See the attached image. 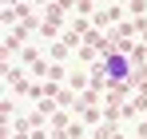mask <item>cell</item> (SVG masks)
Instances as JSON below:
<instances>
[{
	"instance_id": "1",
	"label": "cell",
	"mask_w": 147,
	"mask_h": 139,
	"mask_svg": "<svg viewBox=\"0 0 147 139\" xmlns=\"http://www.w3.org/2000/svg\"><path fill=\"white\" fill-rule=\"evenodd\" d=\"M99 76H103L107 84H127V80L135 76V60H131V52H123V48L107 52V56L99 60Z\"/></svg>"
}]
</instances>
